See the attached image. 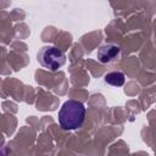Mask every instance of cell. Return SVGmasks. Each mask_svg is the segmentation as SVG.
<instances>
[{"mask_svg":"<svg viewBox=\"0 0 156 156\" xmlns=\"http://www.w3.org/2000/svg\"><path fill=\"white\" fill-rule=\"evenodd\" d=\"M85 117V107L78 100H67L58 111V123L65 130L79 128Z\"/></svg>","mask_w":156,"mask_h":156,"instance_id":"6da1fadb","label":"cell"},{"mask_svg":"<svg viewBox=\"0 0 156 156\" xmlns=\"http://www.w3.org/2000/svg\"><path fill=\"white\" fill-rule=\"evenodd\" d=\"M104 79L112 87H122L124 84V74L122 72H110L105 76Z\"/></svg>","mask_w":156,"mask_h":156,"instance_id":"277c9868","label":"cell"},{"mask_svg":"<svg viewBox=\"0 0 156 156\" xmlns=\"http://www.w3.org/2000/svg\"><path fill=\"white\" fill-rule=\"evenodd\" d=\"M121 52V49L118 45L116 44H105V45H101L98 50V60L101 62V63H108V62H112L115 61L118 55Z\"/></svg>","mask_w":156,"mask_h":156,"instance_id":"3957f363","label":"cell"},{"mask_svg":"<svg viewBox=\"0 0 156 156\" xmlns=\"http://www.w3.org/2000/svg\"><path fill=\"white\" fill-rule=\"evenodd\" d=\"M37 57H38L39 63L43 67H45V68H48L50 71L58 69L66 62V55H65V52L61 49H58L56 46H50V45L43 46L39 50Z\"/></svg>","mask_w":156,"mask_h":156,"instance_id":"7a4b0ae2","label":"cell"}]
</instances>
